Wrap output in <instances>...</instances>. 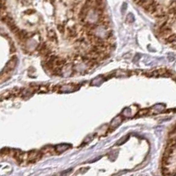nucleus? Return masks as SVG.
<instances>
[{
	"label": "nucleus",
	"mask_w": 176,
	"mask_h": 176,
	"mask_svg": "<svg viewBox=\"0 0 176 176\" xmlns=\"http://www.w3.org/2000/svg\"><path fill=\"white\" fill-rule=\"evenodd\" d=\"M5 4H6V0H0V8L5 7Z\"/></svg>",
	"instance_id": "11"
},
{
	"label": "nucleus",
	"mask_w": 176,
	"mask_h": 176,
	"mask_svg": "<svg viewBox=\"0 0 176 176\" xmlns=\"http://www.w3.org/2000/svg\"><path fill=\"white\" fill-rule=\"evenodd\" d=\"M148 112H149V109H143V110L140 111L138 114L140 115V116H142V115H145V114H148Z\"/></svg>",
	"instance_id": "9"
},
{
	"label": "nucleus",
	"mask_w": 176,
	"mask_h": 176,
	"mask_svg": "<svg viewBox=\"0 0 176 176\" xmlns=\"http://www.w3.org/2000/svg\"><path fill=\"white\" fill-rule=\"evenodd\" d=\"M67 35L69 37H75L77 36V31L75 27H69L67 29Z\"/></svg>",
	"instance_id": "7"
},
{
	"label": "nucleus",
	"mask_w": 176,
	"mask_h": 176,
	"mask_svg": "<svg viewBox=\"0 0 176 176\" xmlns=\"http://www.w3.org/2000/svg\"><path fill=\"white\" fill-rule=\"evenodd\" d=\"M16 51V48H15V46H13V44H11V52L13 53V52H15Z\"/></svg>",
	"instance_id": "12"
},
{
	"label": "nucleus",
	"mask_w": 176,
	"mask_h": 176,
	"mask_svg": "<svg viewBox=\"0 0 176 176\" xmlns=\"http://www.w3.org/2000/svg\"><path fill=\"white\" fill-rule=\"evenodd\" d=\"M158 5V2H156V1H153L152 3H151V5L147 7V8H145V10H146V12L149 13H154V11L156 10V8H157V6Z\"/></svg>",
	"instance_id": "3"
},
{
	"label": "nucleus",
	"mask_w": 176,
	"mask_h": 176,
	"mask_svg": "<svg viewBox=\"0 0 176 176\" xmlns=\"http://www.w3.org/2000/svg\"><path fill=\"white\" fill-rule=\"evenodd\" d=\"M152 15H153L154 17H156V18L159 19V18L165 17V16L166 15V11H165V9L164 8L162 5H158L157 6L156 10L154 11V13H152Z\"/></svg>",
	"instance_id": "2"
},
{
	"label": "nucleus",
	"mask_w": 176,
	"mask_h": 176,
	"mask_svg": "<svg viewBox=\"0 0 176 176\" xmlns=\"http://www.w3.org/2000/svg\"><path fill=\"white\" fill-rule=\"evenodd\" d=\"M16 36L18 37V38H19L20 40H21V41H24L25 39H27V38L28 37L27 32L25 31V30H21V29L17 32Z\"/></svg>",
	"instance_id": "4"
},
{
	"label": "nucleus",
	"mask_w": 176,
	"mask_h": 176,
	"mask_svg": "<svg viewBox=\"0 0 176 176\" xmlns=\"http://www.w3.org/2000/svg\"><path fill=\"white\" fill-rule=\"evenodd\" d=\"M165 41H166L168 43H175V35L173 34V35L169 36L168 37L165 39Z\"/></svg>",
	"instance_id": "8"
},
{
	"label": "nucleus",
	"mask_w": 176,
	"mask_h": 176,
	"mask_svg": "<svg viewBox=\"0 0 176 176\" xmlns=\"http://www.w3.org/2000/svg\"><path fill=\"white\" fill-rule=\"evenodd\" d=\"M58 30H59L61 34H63L64 32H65V26L59 25L58 26Z\"/></svg>",
	"instance_id": "10"
},
{
	"label": "nucleus",
	"mask_w": 176,
	"mask_h": 176,
	"mask_svg": "<svg viewBox=\"0 0 176 176\" xmlns=\"http://www.w3.org/2000/svg\"><path fill=\"white\" fill-rule=\"evenodd\" d=\"M48 37L50 40V42H53V43H57L58 42V38H57L56 32L53 29L49 30V32H48Z\"/></svg>",
	"instance_id": "5"
},
{
	"label": "nucleus",
	"mask_w": 176,
	"mask_h": 176,
	"mask_svg": "<svg viewBox=\"0 0 176 176\" xmlns=\"http://www.w3.org/2000/svg\"><path fill=\"white\" fill-rule=\"evenodd\" d=\"M153 1H154V0H139L138 5H141L142 8L145 9V8H147V7L151 5Z\"/></svg>",
	"instance_id": "6"
},
{
	"label": "nucleus",
	"mask_w": 176,
	"mask_h": 176,
	"mask_svg": "<svg viewBox=\"0 0 176 176\" xmlns=\"http://www.w3.org/2000/svg\"><path fill=\"white\" fill-rule=\"evenodd\" d=\"M16 65H17V57L14 56V57H13V58L7 62L6 66H5V67L4 70H3V73L8 74V73H10V72H12L13 69L15 68Z\"/></svg>",
	"instance_id": "1"
}]
</instances>
